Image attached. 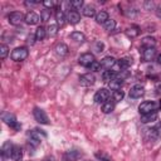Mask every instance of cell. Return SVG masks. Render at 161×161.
Returning a JSON list of instances; mask_svg holds the SVG:
<instances>
[{
    "label": "cell",
    "mask_w": 161,
    "mask_h": 161,
    "mask_svg": "<svg viewBox=\"0 0 161 161\" xmlns=\"http://www.w3.org/2000/svg\"><path fill=\"white\" fill-rule=\"evenodd\" d=\"M29 136V143L33 145V146H39L40 142H42V137H47V133L43 132V130H33L28 133Z\"/></svg>",
    "instance_id": "6da1fadb"
},
{
    "label": "cell",
    "mask_w": 161,
    "mask_h": 161,
    "mask_svg": "<svg viewBox=\"0 0 161 161\" xmlns=\"http://www.w3.org/2000/svg\"><path fill=\"white\" fill-rule=\"evenodd\" d=\"M28 54H29L28 48H25V47H18V48H15L11 52V59L15 60V62H21V60H24V59L28 58Z\"/></svg>",
    "instance_id": "7a4b0ae2"
},
{
    "label": "cell",
    "mask_w": 161,
    "mask_h": 161,
    "mask_svg": "<svg viewBox=\"0 0 161 161\" xmlns=\"http://www.w3.org/2000/svg\"><path fill=\"white\" fill-rule=\"evenodd\" d=\"M1 119H3L8 126H10V127L14 128V130H20V127H21V126L18 123L15 116H14L13 113H10V112H4V113L1 114Z\"/></svg>",
    "instance_id": "3957f363"
},
{
    "label": "cell",
    "mask_w": 161,
    "mask_h": 161,
    "mask_svg": "<svg viewBox=\"0 0 161 161\" xmlns=\"http://www.w3.org/2000/svg\"><path fill=\"white\" fill-rule=\"evenodd\" d=\"M109 96H111V93H109V91L107 88H101L94 94V102L98 103V104H103L104 102L108 101Z\"/></svg>",
    "instance_id": "277c9868"
},
{
    "label": "cell",
    "mask_w": 161,
    "mask_h": 161,
    "mask_svg": "<svg viewBox=\"0 0 161 161\" xmlns=\"http://www.w3.org/2000/svg\"><path fill=\"white\" fill-rule=\"evenodd\" d=\"M156 108H157V104H156L153 101H146V102H142V103L138 106V111H140L141 114L156 112Z\"/></svg>",
    "instance_id": "5b68a950"
},
{
    "label": "cell",
    "mask_w": 161,
    "mask_h": 161,
    "mask_svg": "<svg viewBox=\"0 0 161 161\" xmlns=\"http://www.w3.org/2000/svg\"><path fill=\"white\" fill-rule=\"evenodd\" d=\"M33 114H34L35 121H38L39 123H42V125H48V123H49V118H48L47 113H45L42 108L35 107L34 111H33Z\"/></svg>",
    "instance_id": "8992f818"
},
{
    "label": "cell",
    "mask_w": 161,
    "mask_h": 161,
    "mask_svg": "<svg viewBox=\"0 0 161 161\" xmlns=\"http://www.w3.org/2000/svg\"><path fill=\"white\" fill-rule=\"evenodd\" d=\"M78 62H79V64L83 65V67H91V65L96 62V59H94V55H93L92 53H84V54H82V55L78 58Z\"/></svg>",
    "instance_id": "52a82bcc"
},
{
    "label": "cell",
    "mask_w": 161,
    "mask_h": 161,
    "mask_svg": "<svg viewBox=\"0 0 161 161\" xmlns=\"http://www.w3.org/2000/svg\"><path fill=\"white\" fill-rule=\"evenodd\" d=\"M24 19H25V16H24L20 11H13V13H10L9 16H8V21H9L11 25H19Z\"/></svg>",
    "instance_id": "ba28073f"
},
{
    "label": "cell",
    "mask_w": 161,
    "mask_h": 161,
    "mask_svg": "<svg viewBox=\"0 0 161 161\" xmlns=\"http://www.w3.org/2000/svg\"><path fill=\"white\" fill-rule=\"evenodd\" d=\"M143 93H145V88L141 84H135L133 87H131L128 96H130V98L136 99V98H141L143 96Z\"/></svg>",
    "instance_id": "9c48e42d"
},
{
    "label": "cell",
    "mask_w": 161,
    "mask_h": 161,
    "mask_svg": "<svg viewBox=\"0 0 161 161\" xmlns=\"http://www.w3.org/2000/svg\"><path fill=\"white\" fill-rule=\"evenodd\" d=\"M94 82H96V77L92 73H86V74H83V75L79 77V83L82 86L89 87V86H93Z\"/></svg>",
    "instance_id": "30bf717a"
},
{
    "label": "cell",
    "mask_w": 161,
    "mask_h": 161,
    "mask_svg": "<svg viewBox=\"0 0 161 161\" xmlns=\"http://www.w3.org/2000/svg\"><path fill=\"white\" fill-rule=\"evenodd\" d=\"M39 20H40V16H39L38 14H35L34 11H29V13L25 14L24 21H25L26 24H29V25H35V24L39 23Z\"/></svg>",
    "instance_id": "8fae6325"
},
{
    "label": "cell",
    "mask_w": 161,
    "mask_h": 161,
    "mask_svg": "<svg viewBox=\"0 0 161 161\" xmlns=\"http://www.w3.org/2000/svg\"><path fill=\"white\" fill-rule=\"evenodd\" d=\"M116 59L113 58V57H104L99 63H101V67L103 68V69H106V70H108V69H112L113 68V65L116 64Z\"/></svg>",
    "instance_id": "7c38bea8"
},
{
    "label": "cell",
    "mask_w": 161,
    "mask_h": 161,
    "mask_svg": "<svg viewBox=\"0 0 161 161\" xmlns=\"http://www.w3.org/2000/svg\"><path fill=\"white\" fill-rule=\"evenodd\" d=\"M79 20H80V15H79L78 11H75V10L68 11V14H67V21L68 23H70V24L74 25V24H78Z\"/></svg>",
    "instance_id": "4fadbf2b"
},
{
    "label": "cell",
    "mask_w": 161,
    "mask_h": 161,
    "mask_svg": "<svg viewBox=\"0 0 161 161\" xmlns=\"http://www.w3.org/2000/svg\"><path fill=\"white\" fill-rule=\"evenodd\" d=\"M54 52L58 57H65L68 54V47L64 43H58L54 48Z\"/></svg>",
    "instance_id": "5bb4252c"
},
{
    "label": "cell",
    "mask_w": 161,
    "mask_h": 161,
    "mask_svg": "<svg viewBox=\"0 0 161 161\" xmlns=\"http://www.w3.org/2000/svg\"><path fill=\"white\" fill-rule=\"evenodd\" d=\"M142 57L146 62H151L156 57V49L155 48H145L143 53H142Z\"/></svg>",
    "instance_id": "9a60e30c"
},
{
    "label": "cell",
    "mask_w": 161,
    "mask_h": 161,
    "mask_svg": "<svg viewBox=\"0 0 161 161\" xmlns=\"http://www.w3.org/2000/svg\"><path fill=\"white\" fill-rule=\"evenodd\" d=\"M13 145L10 141H6L4 145H3V148H1V155L3 157H11V151H13Z\"/></svg>",
    "instance_id": "2e32d148"
},
{
    "label": "cell",
    "mask_w": 161,
    "mask_h": 161,
    "mask_svg": "<svg viewBox=\"0 0 161 161\" xmlns=\"http://www.w3.org/2000/svg\"><path fill=\"white\" fill-rule=\"evenodd\" d=\"M116 75H117L116 72H113L112 69H108V70H104L102 73V79H103L104 83H109L111 80H113L116 78Z\"/></svg>",
    "instance_id": "e0dca14e"
},
{
    "label": "cell",
    "mask_w": 161,
    "mask_h": 161,
    "mask_svg": "<svg viewBox=\"0 0 161 161\" xmlns=\"http://www.w3.org/2000/svg\"><path fill=\"white\" fill-rule=\"evenodd\" d=\"M141 44L143 48H155V44H156V39L153 36H145L142 40H141Z\"/></svg>",
    "instance_id": "ac0fdd59"
},
{
    "label": "cell",
    "mask_w": 161,
    "mask_h": 161,
    "mask_svg": "<svg viewBox=\"0 0 161 161\" xmlns=\"http://www.w3.org/2000/svg\"><path fill=\"white\" fill-rule=\"evenodd\" d=\"M157 119V112H151V113H146L141 116V122L142 123H148V122H153Z\"/></svg>",
    "instance_id": "d6986e66"
},
{
    "label": "cell",
    "mask_w": 161,
    "mask_h": 161,
    "mask_svg": "<svg viewBox=\"0 0 161 161\" xmlns=\"http://www.w3.org/2000/svg\"><path fill=\"white\" fill-rule=\"evenodd\" d=\"M21 157H23V150L20 148V146H14L11 151V158L14 161H20Z\"/></svg>",
    "instance_id": "ffe728a7"
},
{
    "label": "cell",
    "mask_w": 161,
    "mask_h": 161,
    "mask_svg": "<svg viewBox=\"0 0 161 161\" xmlns=\"http://www.w3.org/2000/svg\"><path fill=\"white\" fill-rule=\"evenodd\" d=\"M82 14H83L84 16H87V18L96 16V9H94V6H92V5H86V6H83V9H82Z\"/></svg>",
    "instance_id": "44dd1931"
},
{
    "label": "cell",
    "mask_w": 161,
    "mask_h": 161,
    "mask_svg": "<svg viewBox=\"0 0 161 161\" xmlns=\"http://www.w3.org/2000/svg\"><path fill=\"white\" fill-rule=\"evenodd\" d=\"M55 20H57V25H58V26H63V25L65 24L67 16H65V14H64L63 11L58 10V11L55 13Z\"/></svg>",
    "instance_id": "7402d4cb"
},
{
    "label": "cell",
    "mask_w": 161,
    "mask_h": 161,
    "mask_svg": "<svg viewBox=\"0 0 161 161\" xmlns=\"http://www.w3.org/2000/svg\"><path fill=\"white\" fill-rule=\"evenodd\" d=\"M114 106H116V103L113 102V101H107V102H104L103 104H102V112L103 113H111L113 109H114Z\"/></svg>",
    "instance_id": "603a6c76"
},
{
    "label": "cell",
    "mask_w": 161,
    "mask_h": 161,
    "mask_svg": "<svg viewBox=\"0 0 161 161\" xmlns=\"http://www.w3.org/2000/svg\"><path fill=\"white\" fill-rule=\"evenodd\" d=\"M34 35H35V39L40 42V40H43V39L47 36V29H45L44 26H38Z\"/></svg>",
    "instance_id": "cb8c5ba5"
},
{
    "label": "cell",
    "mask_w": 161,
    "mask_h": 161,
    "mask_svg": "<svg viewBox=\"0 0 161 161\" xmlns=\"http://www.w3.org/2000/svg\"><path fill=\"white\" fill-rule=\"evenodd\" d=\"M96 21L98 23V24H104L109 18H108V14L106 13V11H99V13H97L96 14Z\"/></svg>",
    "instance_id": "d4e9b609"
},
{
    "label": "cell",
    "mask_w": 161,
    "mask_h": 161,
    "mask_svg": "<svg viewBox=\"0 0 161 161\" xmlns=\"http://www.w3.org/2000/svg\"><path fill=\"white\" fill-rule=\"evenodd\" d=\"M70 38H72V40H74V42H77V43H83V42L86 40L84 34L80 33V31H73V33L70 34Z\"/></svg>",
    "instance_id": "484cf974"
},
{
    "label": "cell",
    "mask_w": 161,
    "mask_h": 161,
    "mask_svg": "<svg viewBox=\"0 0 161 161\" xmlns=\"http://www.w3.org/2000/svg\"><path fill=\"white\" fill-rule=\"evenodd\" d=\"M123 97H125V93H123V91H121V89L113 91V93H112V101H113L114 103L121 102V101L123 99Z\"/></svg>",
    "instance_id": "4316f807"
},
{
    "label": "cell",
    "mask_w": 161,
    "mask_h": 161,
    "mask_svg": "<svg viewBox=\"0 0 161 161\" xmlns=\"http://www.w3.org/2000/svg\"><path fill=\"white\" fill-rule=\"evenodd\" d=\"M122 82H123V80H121V79H118V78L116 77L113 80H111V82L108 83V86H109V88H111L112 91H118V89H121Z\"/></svg>",
    "instance_id": "83f0119b"
},
{
    "label": "cell",
    "mask_w": 161,
    "mask_h": 161,
    "mask_svg": "<svg viewBox=\"0 0 161 161\" xmlns=\"http://www.w3.org/2000/svg\"><path fill=\"white\" fill-rule=\"evenodd\" d=\"M138 34H140V29L137 26H131V28H128L126 30V35L128 38H136Z\"/></svg>",
    "instance_id": "f1b7e54d"
},
{
    "label": "cell",
    "mask_w": 161,
    "mask_h": 161,
    "mask_svg": "<svg viewBox=\"0 0 161 161\" xmlns=\"http://www.w3.org/2000/svg\"><path fill=\"white\" fill-rule=\"evenodd\" d=\"M58 34V25L57 24H50L47 29V35L48 36H55Z\"/></svg>",
    "instance_id": "f546056e"
},
{
    "label": "cell",
    "mask_w": 161,
    "mask_h": 161,
    "mask_svg": "<svg viewBox=\"0 0 161 161\" xmlns=\"http://www.w3.org/2000/svg\"><path fill=\"white\" fill-rule=\"evenodd\" d=\"M103 26H104V29L108 30V31L116 30V20H113V19H108V20L103 24Z\"/></svg>",
    "instance_id": "4dcf8cb0"
},
{
    "label": "cell",
    "mask_w": 161,
    "mask_h": 161,
    "mask_svg": "<svg viewBox=\"0 0 161 161\" xmlns=\"http://www.w3.org/2000/svg\"><path fill=\"white\" fill-rule=\"evenodd\" d=\"M50 16H52V11H50V9H44V10H42V13H40V19H42L43 21H48V20H50Z\"/></svg>",
    "instance_id": "1f68e13d"
},
{
    "label": "cell",
    "mask_w": 161,
    "mask_h": 161,
    "mask_svg": "<svg viewBox=\"0 0 161 161\" xmlns=\"http://www.w3.org/2000/svg\"><path fill=\"white\" fill-rule=\"evenodd\" d=\"M67 156H68L70 160H77V158L80 156V152L77 151V150H69L68 153H67Z\"/></svg>",
    "instance_id": "d6a6232c"
},
{
    "label": "cell",
    "mask_w": 161,
    "mask_h": 161,
    "mask_svg": "<svg viewBox=\"0 0 161 161\" xmlns=\"http://www.w3.org/2000/svg\"><path fill=\"white\" fill-rule=\"evenodd\" d=\"M8 53H9V48H8V45L1 44V47H0V57H1V59H5L6 55H8Z\"/></svg>",
    "instance_id": "836d02e7"
},
{
    "label": "cell",
    "mask_w": 161,
    "mask_h": 161,
    "mask_svg": "<svg viewBox=\"0 0 161 161\" xmlns=\"http://www.w3.org/2000/svg\"><path fill=\"white\" fill-rule=\"evenodd\" d=\"M57 4H58V3H55V1H53V0H45V1H43V5L45 6V9H52V8L57 6Z\"/></svg>",
    "instance_id": "e575fe53"
},
{
    "label": "cell",
    "mask_w": 161,
    "mask_h": 161,
    "mask_svg": "<svg viewBox=\"0 0 161 161\" xmlns=\"http://www.w3.org/2000/svg\"><path fill=\"white\" fill-rule=\"evenodd\" d=\"M70 4H72V8L75 9V10H78V9H80L83 6V1L82 0H73V1H70Z\"/></svg>",
    "instance_id": "d590c367"
},
{
    "label": "cell",
    "mask_w": 161,
    "mask_h": 161,
    "mask_svg": "<svg viewBox=\"0 0 161 161\" xmlns=\"http://www.w3.org/2000/svg\"><path fill=\"white\" fill-rule=\"evenodd\" d=\"M103 49H104V44H103L102 42H97V43L94 44V50H96L97 53H102Z\"/></svg>",
    "instance_id": "8d00e7d4"
},
{
    "label": "cell",
    "mask_w": 161,
    "mask_h": 161,
    "mask_svg": "<svg viewBox=\"0 0 161 161\" xmlns=\"http://www.w3.org/2000/svg\"><path fill=\"white\" fill-rule=\"evenodd\" d=\"M89 68H91V70H93V72H99L102 67H101V63L96 60V62H94V63H93V64H92Z\"/></svg>",
    "instance_id": "74e56055"
},
{
    "label": "cell",
    "mask_w": 161,
    "mask_h": 161,
    "mask_svg": "<svg viewBox=\"0 0 161 161\" xmlns=\"http://www.w3.org/2000/svg\"><path fill=\"white\" fill-rule=\"evenodd\" d=\"M143 6H145L146 10H152V9L155 8V4H153L152 1H145V3H143Z\"/></svg>",
    "instance_id": "f35d334b"
},
{
    "label": "cell",
    "mask_w": 161,
    "mask_h": 161,
    "mask_svg": "<svg viewBox=\"0 0 161 161\" xmlns=\"http://www.w3.org/2000/svg\"><path fill=\"white\" fill-rule=\"evenodd\" d=\"M34 40H36V39H35V35H34V36H33V35H29V36H28V43H29L30 45L34 44Z\"/></svg>",
    "instance_id": "ab89813d"
},
{
    "label": "cell",
    "mask_w": 161,
    "mask_h": 161,
    "mask_svg": "<svg viewBox=\"0 0 161 161\" xmlns=\"http://www.w3.org/2000/svg\"><path fill=\"white\" fill-rule=\"evenodd\" d=\"M156 15H157L158 18H161V4L156 6Z\"/></svg>",
    "instance_id": "60d3db41"
},
{
    "label": "cell",
    "mask_w": 161,
    "mask_h": 161,
    "mask_svg": "<svg viewBox=\"0 0 161 161\" xmlns=\"http://www.w3.org/2000/svg\"><path fill=\"white\" fill-rule=\"evenodd\" d=\"M39 4V1H25V5H36Z\"/></svg>",
    "instance_id": "b9f144b4"
},
{
    "label": "cell",
    "mask_w": 161,
    "mask_h": 161,
    "mask_svg": "<svg viewBox=\"0 0 161 161\" xmlns=\"http://www.w3.org/2000/svg\"><path fill=\"white\" fill-rule=\"evenodd\" d=\"M97 157H101V161H111V160L106 158L104 156H102V155H99V153H97Z\"/></svg>",
    "instance_id": "7bdbcfd3"
},
{
    "label": "cell",
    "mask_w": 161,
    "mask_h": 161,
    "mask_svg": "<svg viewBox=\"0 0 161 161\" xmlns=\"http://www.w3.org/2000/svg\"><path fill=\"white\" fill-rule=\"evenodd\" d=\"M156 60H157L158 64H161V54H158V55L156 57Z\"/></svg>",
    "instance_id": "ee69618b"
},
{
    "label": "cell",
    "mask_w": 161,
    "mask_h": 161,
    "mask_svg": "<svg viewBox=\"0 0 161 161\" xmlns=\"http://www.w3.org/2000/svg\"><path fill=\"white\" fill-rule=\"evenodd\" d=\"M160 107H161V102H160Z\"/></svg>",
    "instance_id": "f6af8a7d"
}]
</instances>
